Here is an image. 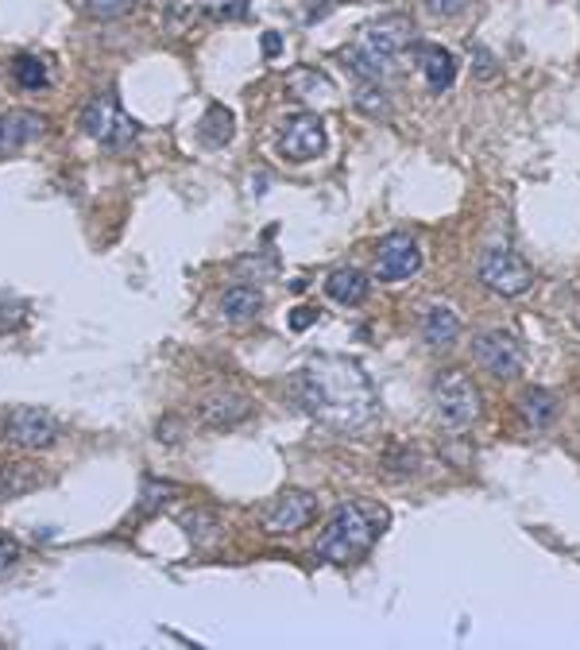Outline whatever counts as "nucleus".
Masks as SVG:
<instances>
[{
	"instance_id": "obj_1",
	"label": "nucleus",
	"mask_w": 580,
	"mask_h": 650,
	"mask_svg": "<svg viewBox=\"0 0 580 650\" xmlns=\"http://www.w3.org/2000/svg\"><path fill=\"white\" fill-rule=\"evenodd\" d=\"M294 399L306 414L341 434H352L376 419V387L357 360L345 357H322L306 364L294 380Z\"/></svg>"
},
{
	"instance_id": "obj_2",
	"label": "nucleus",
	"mask_w": 580,
	"mask_h": 650,
	"mask_svg": "<svg viewBox=\"0 0 580 650\" xmlns=\"http://www.w3.org/2000/svg\"><path fill=\"white\" fill-rule=\"evenodd\" d=\"M387 515L372 511L364 504H341L329 522H325L322 539H317V557L329 565H349L357 557H364L376 546L379 531H384Z\"/></svg>"
},
{
	"instance_id": "obj_3",
	"label": "nucleus",
	"mask_w": 580,
	"mask_h": 650,
	"mask_svg": "<svg viewBox=\"0 0 580 650\" xmlns=\"http://www.w3.org/2000/svg\"><path fill=\"white\" fill-rule=\"evenodd\" d=\"M82 132H86L89 140H97L101 147H109V152H129L140 136V124L120 109L117 94L105 89V94H97L94 101L82 109Z\"/></svg>"
},
{
	"instance_id": "obj_4",
	"label": "nucleus",
	"mask_w": 580,
	"mask_h": 650,
	"mask_svg": "<svg viewBox=\"0 0 580 650\" xmlns=\"http://www.w3.org/2000/svg\"><path fill=\"white\" fill-rule=\"evenodd\" d=\"M434 411L442 419V426L464 430L472 426V419L480 414V392L472 387V380L461 369H445L434 380Z\"/></svg>"
},
{
	"instance_id": "obj_5",
	"label": "nucleus",
	"mask_w": 580,
	"mask_h": 650,
	"mask_svg": "<svg viewBox=\"0 0 580 650\" xmlns=\"http://www.w3.org/2000/svg\"><path fill=\"white\" fill-rule=\"evenodd\" d=\"M476 275L492 294H504V299H515V294H527L534 287V272L522 256H515L511 249H487L476 264Z\"/></svg>"
},
{
	"instance_id": "obj_6",
	"label": "nucleus",
	"mask_w": 580,
	"mask_h": 650,
	"mask_svg": "<svg viewBox=\"0 0 580 650\" xmlns=\"http://www.w3.org/2000/svg\"><path fill=\"white\" fill-rule=\"evenodd\" d=\"M59 422H55V414L39 411V407H16V411L4 414V422H0V437L9 445H20V449H51L55 442H59Z\"/></svg>"
},
{
	"instance_id": "obj_7",
	"label": "nucleus",
	"mask_w": 580,
	"mask_h": 650,
	"mask_svg": "<svg viewBox=\"0 0 580 650\" xmlns=\"http://www.w3.org/2000/svg\"><path fill=\"white\" fill-rule=\"evenodd\" d=\"M410 44H414V24H410L407 16H379L372 20V24L364 27V35H360V51L372 55L376 62H384V67H395V59H399L402 51H410Z\"/></svg>"
},
{
	"instance_id": "obj_8",
	"label": "nucleus",
	"mask_w": 580,
	"mask_h": 650,
	"mask_svg": "<svg viewBox=\"0 0 580 650\" xmlns=\"http://www.w3.org/2000/svg\"><path fill=\"white\" fill-rule=\"evenodd\" d=\"M329 136H325V124L322 117L314 112H290L287 120L279 124V152L282 159L290 162H310L325 152Z\"/></svg>"
},
{
	"instance_id": "obj_9",
	"label": "nucleus",
	"mask_w": 580,
	"mask_h": 650,
	"mask_svg": "<svg viewBox=\"0 0 580 650\" xmlns=\"http://www.w3.org/2000/svg\"><path fill=\"white\" fill-rule=\"evenodd\" d=\"M472 357H476L480 369L492 372L495 380H515L522 372L527 352H522V341L515 334H507V329H487V334H480L476 345H472Z\"/></svg>"
},
{
	"instance_id": "obj_10",
	"label": "nucleus",
	"mask_w": 580,
	"mask_h": 650,
	"mask_svg": "<svg viewBox=\"0 0 580 650\" xmlns=\"http://www.w3.org/2000/svg\"><path fill=\"white\" fill-rule=\"evenodd\" d=\"M422 267V249L410 232H387L376 249V275L384 282H402Z\"/></svg>"
},
{
	"instance_id": "obj_11",
	"label": "nucleus",
	"mask_w": 580,
	"mask_h": 650,
	"mask_svg": "<svg viewBox=\"0 0 580 650\" xmlns=\"http://www.w3.org/2000/svg\"><path fill=\"white\" fill-rule=\"evenodd\" d=\"M314 515H317V499L310 492H302V488H290V492H282L264 511V527L271 534H294L302 527H310Z\"/></svg>"
},
{
	"instance_id": "obj_12",
	"label": "nucleus",
	"mask_w": 580,
	"mask_h": 650,
	"mask_svg": "<svg viewBox=\"0 0 580 650\" xmlns=\"http://www.w3.org/2000/svg\"><path fill=\"white\" fill-rule=\"evenodd\" d=\"M247 414H252V399L240 392H214L197 402V422H202V426H214V430L240 426Z\"/></svg>"
},
{
	"instance_id": "obj_13",
	"label": "nucleus",
	"mask_w": 580,
	"mask_h": 650,
	"mask_svg": "<svg viewBox=\"0 0 580 650\" xmlns=\"http://www.w3.org/2000/svg\"><path fill=\"white\" fill-rule=\"evenodd\" d=\"M44 132H47V120L39 117V112H32V109L0 112V159L12 155V152H20V147L35 144Z\"/></svg>"
},
{
	"instance_id": "obj_14",
	"label": "nucleus",
	"mask_w": 580,
	"mask_h": 650,
	"mask_svg": "<svg viewBox=\"0 0 580 650\" xmlns=\"http://www.w3.org/2000/svg\"><path fill=\"white\" fill-rule=\"evenodd\" d=\"M457 337H461V317H457V310H452L449 302L426 306V314H422V341H426L430 349H449V345H457Z\"/></svg>"
},
{
	"instance_id": "obj_15",
	"label": "nucleus",
	"mask_w": 580,
	"mask_h": 650,
	"mask_svg": "<svg viewBox=\"0 0 580 650\" xmlns=\"http://www.w3.org/2000/svg\"><path fill=\"white\" fill-rule=\"evenodd\" d=\"M519 419L527 430H546L554 426L557 419V395L546 392V387H527V392L519 395Z\"/></svg>"
},
{
	"instance_id": "obj_16",
	"label": "nucleus",
	"mask_w": 580,
	"mask_h": 650,
	"mask_svg": "<svg viewBox=\"0 0 580 650\" xmlns=\"http://www.w3.org/2000/svg\"><path fill=\"white\" fill-rule=\"evenodd\" d=\"M367 291H372V282H367V275L360 267H337L325 279V294L334 302H341V306H360L367 299Z\"/></svg>"
},
{
	"instance_id": "obj_17",
	"label": "nucleus",
	"mask_w": 580,
	"mask_h": 650,
	"mask_svg": "<svg viewBox=\"0 0 580 650\" xmlns=\"http://www.w3.org/2000/svg\"><path fill=\"white\" fill-rule=\"evenodd\" d=\"M422 74L434 94H445L457 82V59L445 47H422Z\"/></svg>"
},
{
	"instance_id": "obj_18",
	"label": "nucleus",
	"mask_w": 580,
	"mask_h": 650,
	"mask_svg": "<svg viewBox=\"0 0 580 650\" xmlns=\"http://www.w3.org/2000/svg\"><path fill=\"white\" fill-rule=\"evenodd\" d=\"M264 310V294L256 287H229L221 294V317L225 322H247V317H256Z\"/></svg>"
},
{
	"instance_id": "obj_19",
	"label": "nucleus",
	"mask_w": 580,
	"mask_h": 650,
	"mask_svg": "<svg viewBox=\"0 0 580 650\" xmlns=\"http://www.w3.org/2000/svg\"><path fill=\"white\" fill-rule=\"evenodd\" d=\"M232 132H237V120H232V112L225 109V105H209V109H205V117H202V140H205V144H214V147L229 144Z\"/></svg>"
},
{
	"instance_id": "obj_20",
	"label": "nucleus",
	"mask_w": 580,
	"mask_h": 650,
	"mask_svg": "<svg viewBox=\"0 0 580 650\" xmlns=\"http://www.w3.org/2000/svg\"><path fill=\"white\" fill-rule=\"evenodd\" d=\"M12 77H16V86L27 89V94H35V89H44L47 82H51V74H47V62L35 59V55H20V59L12 62Z\"/></svg>"
},
{
	"instance_id": "obj_21",
	"label": "nucleus",
	"mask_w": 580,
	"mask_h": 650,
	"mask_svg": "<svg viewBox=\"0 0 580 650\" xmlns=\"http://www.w3.org/2000/svg\"><path fill=\"white\" fill-rule=\"evenodd\" d=\"M174 496H179V484H167V480H147V484H144V496H140V504H136V515H155V511H162V507L171 504Z\"/></svg>"
},
{
	"instance_id": "obj_22",
	"label": "nucleus",
	"mask_w": 580,
	"mask_h": 650,
	"mask_svg": "<svg viewBox=\"0 0 580 650\" xmlns=\"http://www.w3.org/2000/svg\"><path fill=\"white\" fill-rule=\"evenodd\" d=\"M290 89H294V97H329L334 94V82L322 70H294Z\"/></svg>"
},
{
	"instance_id": "obj_23",
	"label": "nucleus",
	"mask_w": 580,
	"mask_h": 650,
	"mask_svg": "<svg viewBox=\"0 0 580 650\" xmlns=\"http://www.w3.org/2000/svg\"><path fill=\"white\" fill-rule=\"evenodd\" d=\"M352 101H357V109H364L367 117H391V101H387V94H384V86L379 82H364V86L352 94Z\"/></svg>"
},
{
	"instance_id": "obj_24",
	"label": "nucleus",
	"mask_w": 580,
	"mask_h": 650,
	"mask_svg": "<svg viewBox=\"0 0 580 650\" xmlns=\"http://www.w3.org/2000/svg\"><path fill=\"white\" fill-rule=\"evenodd\" d=\"M182 527H186V534L197 542V546H205L209 539H217V515L214 511H190V515H182Z\"/></svg>"
},
{
	"instance_id": "obj_25",
	"label": "nucleus",
	"mask_w": 580,
	"mask_h": 650,
	"mask_svg": "<svg viewBox=\"0 0 580 650\" xmlns=\"http://www.w3.org/2000/svg\"><path fill=\"white\" fill-rule=\"evenodd\" d=\"M136 9V0H86V12L94 20H120V16H129V12Z\"/></svg>"
},
{
	"instance_id": "obj_26",
	"label": "nucleus",
	"mask_w": 580,
	"mask_h": 650,
	"mask_svg": "<svg viewBox=\"0 0 580 650\" xmlns=\"http://www.w3.org/2000/svg\"><path fill=\"white\" fill-rule=\"evenodd\" d=\"M472 0H422V9L430 12L434 20H452V16H461L464 9H469Z\"/></svg>"
},
{
	"instance_id": "obj_27",
	"label": "nucleus",
	"mask_w": 580,
	"mask_h": 650,
	"mask_svg": "<svg viewBox=\"0 0 580 650\" xmlns=\"http://www.w3.org/2000/svg\"><path fill=\"white\" fill-rule=\"evenodd\" d=\"M27 314V306L20 299H0V329H12V325H20Z\"/></svg>"
},
{
	"instance_id": "obj_28",
	"label": "nucleus",
	"mask_w": 580,
	"mask_h": 650,
	"mask_svg": "<svg viewBox=\"0 0 580 650\" xmlns=\"http://www.w3.org/2000/svg\"><path fill=\"white\" fill-rule=\"evenodd\" d=\"M16 557H20V546L9 539V534H0V577H4L12 565H16Z\"/></svg>"
},
{
	"instance_id": "obj_29",
	"label": "nucleus",
	"mask_w": 580,
	"mask_h": 650,
	"mask_svg": "<svg viewBox=\"0 0 580 650\" xmlns=\"http://www.w3.org/2000/svg\"><path fill=\"white\" fill-rule=\"evenodd\" d=\"M472 59H476L472 67L480 70V77H495V74H499V67H495V59L484 51V47H472Z\"/></svg>"
},
{
	"instance_id": "obj_30",
	"label": "nucleus",
	"mask_w": 580,
	"mask_h": 650,
	"mask_svg": "<svg viewBox=\"0 0 580 650\" xmlns=\"http://www.w3.org/2000/svg\"><path fill=\"white\" fill-rule=\"evenodd\" d=\"M279 51H282V39H279V35H275V32H264V55H267V59H275Z\"/></svg>"
},
{
	"instance_id": "obj_31",
	"label": "nucleus",
	"mask_w": 580,
	"mask_h": 650,
	"mask_svg": "<svg viewBox=\"0 0 580 650\" xmlns=\"http://www.w3.org/2000/svg\"><path fill=\"white\" fill-rule=\"evenodd\" d=\"M310 322H314V314H310V310H306V306H302V310H299V314L290 317V325H294V329H306V325H310Z\"/></svg>"
},
{
	"instance_id": "obj_32",
	"label": "nucleus",
	"mask_w": 580,
	"mask_h": 650,
	"mask_svg": "<svg viewBox=\"0 0 580 650\" xmlns=\"http://www.w3.org/2000/svg\"><path fill=\"white\" fill-rule=\"evenodd\" d=\"M310 4H314V12H310V16H325V12L334 9L337 0H310Z\"/></svg>"
}]
</instances>
